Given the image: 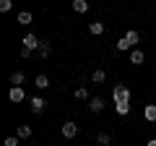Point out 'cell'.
Listing matches in <instances>:
<instances>
[{
    "instance_id": "obj_1",
    "label": "cell",
    "mask_w": 156,
    "mask_h": 146,
    "mask_svg": "<svg viewBox=\"0 0 156 146\" xmlns=\"http://www.w3.org/2000/svg\"><path fill=\"white\" fill-rule=\"evenodd\" d=\"M112 99H115V104H130V89L125 84H117L112 89Z\"/></svg>"
},
{
    "instance_id": "obj_2",
    "label": "cell",
    "mask_w": 156,
    "mask_h": 146,
    "mask_svg": "<svg viewBox=\"0 0 156 146\" xmlns=\"http://www.w3.org/2000/svg\"><path fill=\"white\" fill-rule=\"evenodd\" d=\"M21 42H23V47H26V50H31V52H34V50H39V47L44 45V42H39V39H37V34H26Z\"/></svg>"
},
{
    "instance_id": "obj_3",
    "label": "cell",
    "mask_w": 156,
    "mask_h": 146,
    "mask_svg": "<svg viewBox=\"0 0 156 146\" xmlns=\"http://www.w3.org/2000/svg\"><path fill=\"white\" fill-rule=\"evenodd\" d=\"M60 133L65 136V138H76V136H78V125L73 123V120H68V123H62V128H60Z\"/></svg>"
},
{
    "instance_id": "obj_4",
    "label": "cell",
    "mask_w": 156,
    "mask_h": 146,
    "mask_svg": "<svg viewBox=\"0 0 156 146\" xmlns=\"http://www.w3.org/2000/svg\"><path fill=\"white\" fill-rule=\"evenodd\" d=\"M8 97H11V102H16V104H18V102H23V99H26V91H23L21 86H11Z\"/></svg>"
},
{
    "instance_id": "obj_5",
    "label": "cell",
    "mask_w": 156,
    "mask_h": 146,
    "mask_svg": "<svg viewBox=\"0 0 156 146\" xmlns=\"http://www.w3.org/2000/svg\"><path fill=\"white\" fill-rule=\"evenodd\" d=\"M89 110L91 112H101V110H104V99H101V97H91L89 99Z\"/></svg>"
},
{
    "instance_id": "obj_6",
    "label": "cell",
    "mask_w": 156,
    "mask_h": 146,
    "mask_svg": "<svg viewBox=\"0 0 156 146\" xmlns=\"http://www.w3.org/2000/svg\"><path fill=\"white\" fill-rule=\"evenodd\" d=\"M143 118L148 120V123H156V104H146V110H143Z\"/></svg>"
},
{
    "instance_id": "obj_7",
    "label": "cell",
    "mask_w": 156,
    "mask_h": 146,
    "mask_svg": "<svg viewBox=\"0 0 156 146\" xmlns=\"http://www.w3.org/2000/svg\"><path fill=\"white\" fill-rule=\"evenodd\" d=\"M44 104H47V102L42 99V97H34V99H31V112H34V115L42 112V110H44Z\"/></svg>"
},
{
    "instance_id": "obj_8",
    "label": "cell",
    "mask_w": 156,
    "mask_h": 146,
    "mask_svg": "<svg viewBox=\"0 0 156 146\" xmlns=\"http://www.w3.org/2000/svg\"><path fill=\"white\" fill-rule=\"evenodd\" d=\"M125 39H128V45H130V47H135V45H138V42H140V34L135 31V29H130V31L125 34Z\"/></svg>"
},
{
    "instance_id": "obj_9",
    "label": "cell",
    "mask_w": 156,
    "mask_h": 146,
    "mask_svg": "<svg viewBox=\"0 0 156 146\" xmlns=\"http://www.w3.org/2000/svg\"><path fill=\"white\" fill-rule=\"evenodd\" d=\"M130 63H133V65H140V63H143V50H138V47L130 50Z\"/></svg>"
},
{
    "instance_id": "obj_10",
    "label": "cell",
    "mask_w": 156,
    "mask_h": 146,
    "mask_svg": "<svg viewBox=\"0 0 156 146\" xmlns=\"http://www.w3.org/2000/svg\"><path fill=\"white\" fill-rule=\"evenodd\" d=\"M70 5H73L76 13H86V11H89V3H86V0H73Z\"/></svg>"
},
{
    "instance_id": "obj_11",
    "label": "cell",
    "mask_w": 156,
    "mask_h": 146,
    "mask_svg": "<svg viewBox=\"0 0 156 146\" xmlns=\"http://www.w3.org/2000/svg\"><path fill=\"white\" fill-rule=\"evenodd\" d=\"M89 31L99 37V34H104V24H101V21H91V24H89Z\"/></svg>"
},
{
    "instance_id": "obj_12",
    "label": "cell",
    "mask_w": 156,
    "mask_h": 146,
    "mask_svg": "<svg viewBox=\"0 0 156 146\" xmlns=\"http://www.w3.org/2000/svg\"><path fill=\"white\" fill-rule=\"evenodd\" d=\"M73 97H76L78 102H83V99H89V91H86V86H78V89L73 91Z\"/></svg>"
},
{
    "instance_id": "obj_13",
    "label": "cell",
    "mask_w": 156,
    "mask_h": 146,
    "mask_svg": "<svg viewBox=\"0 0 156 146\" xmlns=\"http://www.w3.org/2000/svg\"><path fill=\"white\" fill-rule=\"evenodd\" d=\"M104 78H107V73L101 71V68H99V71H94V73H91V81H94V84H104Z\"/></svg>"
},
{
    "instance_id": "obj_14",
    "label": "cell",
    "mask_w": 156,
    "mask_h": 146,
    "mask_svg": "<svg viewBox=\"0 0 156 146\" xmlns=\"http://www.w3.org/2000/svg\"><path fill=\"white\" fill-rule=\"evenodd\" d=\"M18 24H21V26H29V24H31V13L21 11V13H18Z\"/></svg>"
},
{
    "instance_id": "obj_15",
    "label": "cell",
    "mask_w": 156,
    "mask_h": 146,
    "mask_svg": "<svg viewBox=\"0 0 156 146\" xmlns=\"http://www.w3.org/2000/svg\"><path fill=\"white\" fill-rule=\"evenodd\" d=\"M34 84H37V89H47V86H50V78L42 73V76H37V81H34Z\"/></svg>"
},
{
    "instance_id": "obj_16",
    "label": "cell",
    "mask_w": 156,
    "mask_h": 146,
    "mask_svg": "<svg viewBox=\"0 0 156 146\" xmlns=\"http://www.w3.org/2000/svg\"><path fill=\"white\" fill-rule=\"evenodd\" d=\"M18 138H31V128H29V125H18Z\"/></svg>"
},
{
    "instance_id": "obj_17",
    "label": "cell",
    "mask_w": 156,
    "mask_h": 146,
    "mask_svg": "<svg viewBox=\"0 0 156 146\" xmlns=\"http://www.w3.org/2000/svg\"><path fill=\"white\" fill-rule=\"evenodd\" d=\"M11 84H13V86H21V84H23V73H21V71H16V73L11 76Z\"/></svg>"
},
{
    "instance_id": "obj_18",
    "label": "cell",
    "mask_w": 156,
    "mask_h": 146,
    "mask_svg": "<svg viewBox=\"0 0 156 146\" xmlns=\"http://www.w3.org/2000/svg\"><path fill=\"white\" fill-rule=\"evenodd\" d=\"M109 133H99V136H96V144H99V146H109Z\"/></svg>"
},
{
    "instance_id": "obj_19",
    "label": "cell",
    "mask_w": 156,
    "mask_h": 146,
    "mask_svg": "<svg viewBox=\"0 0 156 146\" xmlns=\"http://www.w3.org/2000/svg\"><path fill=\"white\" fill-rule=\"evenodd\" d=\"M115 110H117V115H130V104H115Z\"/></svg>"
},
{
    "instance_id": "obj_20",
    "label": "cell",
    "mask_w": 156,
    "mask_h": 146,
    "mask_svg": "<svg viewBox=\"0 0 156 146\" xmlns=\"http://www.w3.org/2000/svg\"><path fill=\"white\" fill-rule=\"evenodd\" d=\"M117 50H120V52L130 50V45H128V39H125V37H122V39H120V42H117Z\"/></svg>"
},
{
    "instance_id": "obj_21",
    "label": "cell",
    "mask_w": 156,
    "mask_h": 146,
    "mask_svg": "<svg viewBox=\"0 0 156 146\" xmlns=\"http://www.w3.org/2000/svg\"><path fill=\"white\" fill-rule=\"evenodd\" d=\"M11 5H13L11 0H0V11H3V13H5V11H11Z\"/></svg>"
},
{
    "instance_id": "obj_22",
    "label": "cell",
    "mask_w": 156,
    "mask_h": 146,
    "mask_svg": "<svg viewBox=\"0 0 156 146\" xmlns=\"http://www.w3.org/2000/svg\"><path fill=\"white\" fill-rule=\"evenodd\" d=\"M3 146H18V138H16V136H8V138H5V144H3Z\"/></svg>"
},
{
    "instance_id": "obj_23",
    "label": "cell",
    "mask_w": 156,
    "mask_h": 146,
    "mask_svg": "<svg viewBox=\"0 0 156 146\" xmlns=\"http://www.w3.org/2000/svg\"><path fill=\"white\" fill-rule=\"evenodd\" d=\"M39 55H42V57H47V55H50V45H47V42H44L42 47H39Z\"/></svg>"
},
{
    "instance_id": "obj_24",
    "label": "cell",
    "mask_w": 156,
    "mask_h": 146,
    "mask_svg": "<svg viewBox=\"0 0 156 146\" xmlns=\"http://www.w3.org/2000/svg\"><path fill=\"white\" fill-rule=\"evenodd\" d=\"M18 55H21L23 60H26V57H31V50H26V47H21V52H18Z\"/></svg>"
},
{
    "instance_id": "obj_25",
    "label": "cell",
    "mask_w": 156,
    "mask_h": 146,
    "mask_svg": "<svg viewBox=\"0 0 156 146\" xmlns=\"http://www.w3.org/2000/svg\"><path fill=\"white\" fill-rule=\"evenodd\" d=\"M146 146H156V138H151V141H148V144H146Z\"/></svg>"
}]
</instances>
